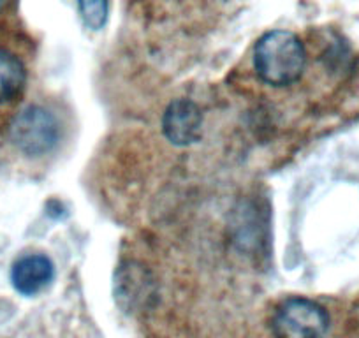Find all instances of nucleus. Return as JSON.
<instances>
[{
    "instance_id": "1",
    "label": "nucleus",
    "mask_w": 359,
    "mask_h": 338,
    "mask_svg": "<svg viewBox=\"0 0 359 338\" xmlns=\"http://www.w3.org/2000/svg\"><path fill=\"white\" fill-rule=\"evenodd\" d=\"M306 51L302 39L289 30H269L255 43L254 67L262 83L287 87L305 72Z\"/></svg>"
},
{
    "instance_id": "2",
    "label": "nucleus",
    "mask_w": 359,
    "mask_h": 338,
    "mask_svg": "<svg viewBox=\"0 0 359 338\" xmlns=\"http://www.w3.org/2000/svg\"><path fill=\"white\" fill-rule=\"evenodd\" d=\"M11 144L27 157H41L55 148L60 140V126L50 109L27 106L16 113L9 123Z\"/></svg>"
},
{
    "instance_id": "3",
    "label": "nucleus",
    "mask_w": 359,
    "mask_h": 338,
    "mask_svg": "<svg viewBox=\"0 0 359 338\" xmlns=\"http://www.w3.org/2000/svg\"><path fill=\"white\" fill-rule=\"evenodd\" d=\"M330 330V316L317 302L294 296L278 305L271 319L275 338H324Z\"/></svg>"
},
{
    "instance_id": "4",
    "label": "nucleus",
    "mask_w": 359,
    "mask_h": 338,
    "mask_svg": "<svg viewBox=\"0 0 359 338\" xmlns=\"http://www.w3.org/2000/svg\"><path fill=\"white\" fill-rule=\"evenodd\" d=\"M15 0H0V108L15 102L27 85V65L22 55L2 37V25L11 13Z\"/></svg>"
},
{
    "instance_id": "5",
    "label": "nucleus",
    "mask_w": 359,
    "mask_h": 338,
    "mask_svg": "<svg viewBox=\"0 0 359 338\" xmlns=\"http://www.w3.org/2000/svg\"><path fill=\"white\" fill-rule=\"evenodd\" d=\"M162 133L175 147H191L201 140L203 111L189 99H176L162 116Z\"/></svg>"
},
{
    "instance_id": "6",
    "label": "nucleus",
    "mask_w": 359,
    "mask_h": 338,
    "mask_svg": "<svg viewBox=\"0 0 359 338\" xmlns=\"http://www.w3.org/2000/svg\"><path fill=\"white\" fill-rule=\"evenodd\" d=\"M55 266L44 254H29L15 261L11 268V284L20 295L36 296L53 282Z\"/></svg>"
},
{
    "instance_id": "7",
    "label": "nucleus",
    "mask_w": 359,
    "mask_h": 338,
    "mask_svg": "<svg viewBox=\"0 0 359 338\" xmlns=\"http://www.w3.org/2000/svg\"><path fill=\"white\" fill-rule=\"evenodd\" d=\"M79 16L90 30H101L108 22V0H78Z\"/></svg>"
}]
</instances>
